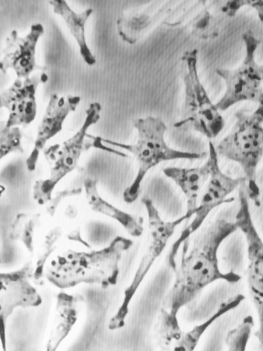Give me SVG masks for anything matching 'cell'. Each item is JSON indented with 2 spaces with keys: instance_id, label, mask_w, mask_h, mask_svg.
<instances>
[{
  "instance_id": "1",
  "label": "cell",
  "mask_w": 263,
  "mask_h": 351,
  "mask_svg": "<svg viewBox=\"0 0 263 351\" xmlns=\"http://www.w3.org/2000/svg\"><path fill=\"white\" fill-rule=\"evenodd\" d=\"M238 228L234 221L218 218L195 239L189 251L183 250L175 270L174 283L162 301L163 308L175 314L192 302L207 286L217 280L238 282L241 277L221 271L218 251L222 243Z\"/></svg>"
},
{
  "instance_id": "2",
  "label": "cell",
  "mask_w": 263,
  "mask_h": 351,
  "mask_svg": "<svg viewBox=\"0 0 263 351\" xmlns=\"http://www.w3.org/2000/svg\"><path fill=\"white\" fill-rule=\"evenodd\" d=\"M134 126L137 130L135 143L124 144L102 138L104 143L130 152L137 162V175L132 184L124 192V199L127 203H132L137 199L146 174L158 164L176 159H199L204 156L202 154L183 152L169 147L164 138L166 125L158 117L149 116L138 119L134 121Z\"/></svg>"
},
{
  "instance_id": "3",
  "label": "cell",
  "mask_w": 263,
  "mask_h": 351,
  "mask_svg": "<svg viewBox=\"0 0 263 351\" xmlns=\"http://www.w3.org/2000/svg\"><path fill=\"white\" fill-rule=\"evenodd\" d=\"M232 131L214 147L220 155L240 165L248 183V196L258 197L257 171L263 154L262 105L253 113L239 111Z\"/></svg>"
},
{
  "instance_id": "4",
  "label": "cell",
  "mask_w": 263,
  "mask_h": 351,
  "mask_svg": "<svg viewBox=\"0 0 263 351\" xmlns=\"http://www.w3.org/2000/svg\"><path fill=\"white\" fill-rule=\"evenodd\" d=\"M148 216V232L146 245L137 269L129 286L124 290L122 304L111 317L108 327L119 330L125 324L130 301L142 281L151 269L154 262L165 250L177 227L184 221L194 215L186 211L184 215L173 221H164L152 201L149 198L141 200Z\"/></svg>"
},
{
  "instance_id": "5",
  "label": "cell",
  "mask_w": 263,
  "mask_h": 351,
  "mask_svg": "<svg viewBox=\"0 0 263 351\" xmlns=\"http://www.w3.org/2000/svg\"><path fill=\"white\" fill-rule=\"evenodd\" d=\"M182 60L186 67L185 98L182 118L174 125L176 128L189 126L208 138H215L223 130L225 121L199 80L197 51L186 52Z\"/></svg>"
},
{
  "instance_id": "6",
  "label": "cell",
  "mask_w": 263,
  "mask_h": 351,
  "mask_svg": "<svg viewBox=\"0 0 263 351\" xmlns=\"http://www.w3.org/2000/svg\"><path fill=\"white\" fill-rule=\"evenodd\" d=\"M243 38L246 51L241 65L234 70L219 69L216 71L226 86L223 96L215 104L219 111L226 110L234 104L246 100L262 104L263 67L255 60V52L260 40L255 38L251 32L243 34Z\"/></svg>"
},
{
  "instance_id": "7",
  "label": "cell",
  "mask_w": 263,
  "mask_h": 351,
  "mask_svg": "<svg viewBox=\"0 0 263 351\" xmlns=\"http://www.w3.org/2000/svg\"><path fill=\"white\" fill-rule=\"evenodd\" d=\"M244 299L241 293L228 298L207 319L186 331L181 328L177 314L161 308L154 327L158 351H194L207 329L221 316L236 308Z\"/></svg>"
},
{
  "instance_id": "8",
  "label": "cell",
  "mask_w": 263,
  "mask_h": 351,
  "mask_svg": "<svg viewBox=\"0 0 263 351\" xmlns=\"http://www.w3.org/2000/svg\"><path fill=\"white\" fill-rule=\"evenodd\" d=\"M101 106L98 102L91 103L85 110V119L79 130L62 143L54 144L44 152L52 170H57L59 179L76 166L83 152L91 147L103 149L109 152L125 157V154L105 146L102 138L88 134V129L100 119Z\"/></svg>"
},
{
  "instance_id": "9",
  "label": "cell",
  "mask_w": 263,
  "mask_h": 351,
  "mask_svg": "<svg viewBox=\"0 0 263 351\" xmlns=\"http://www.w3.org/2000/svg\"><path fill=\"white\" fill-rule=\"evenodd\" d=\"M246 187L245 183L240 186L239 208L234 222L246 239L248 286L261 319L263 298V243L253 222Z\"/></svg>"
},
{
  "instance_id": "10",
  "label": "cell",
  "mask_w": 263,
  "mask_h": 351,
  "mask_svg": "<svg viewBox=\"0 0 263 351\" xmlns=\"http://www.w3.org/2000/svg\"><path fill=\"white\" fill-rule=\"evenodd\" d=\"M42 303L38 291L31 283L27 269L0 272V342L8 351L7 323L18 308L37 307Z\"/></svg>"
},
{
  "instance_id": "11",
  "label": "cell",
  "mask_w": 263,
  "mask_h": 351,
  "mask_svg": "<svg viewBox=\"0 0 263 351\" xmlns=\"http://www.w3.org/2000/svg\"><path fill=\"white\" fill-rule=\"evenodd\" d=\"M209 157L212 162L211 172L198 200L194 218L180 234V237L184 240L202 225L213 209L232 202L234 198H227L228 195L245 182V178H234L221 171L218 155L212 142H209Z\"/></svg>"
},
{
  "instance_id": "12",
  "label": "cell",
  "mask_w": 263,
  "mask_h": 351,
  "mask_svg": "<svg viewBox=\"0 0 263 351\" xmlns=\"http://www.w3.org/2000/svg\"><path fill=\"white\" fill-rule=\"evenodd\" d=\"M48 79L45 71H40L27 78H16L0 93V108L5 109L8 114L5 121L8 127H27L34 121L37 114L36 90Z\"/></svg>"
},
{
  "instance_id": "13",
  "label": "cell",
  "mask_w": 263,
  "mask_h": 351,
  "mask_svg": "<svg viewBox=\"0 0 263 351\" xmlns=\"http://www.w3.org/2000/svg\"><path fill=\"white\" fill-rule=\"evenodd\" d=\"M44 29L40 23L33 24L24 36L12 30L5 39V45L0 59V71L5 73L14 72L17 78L29 77L36 71H45L46 68L39 65L36 60V46Z\"/></svg>"
},
{
  "instance_id": "14",
  "label": "cell",
  "mask_w": 263,
  "mask_h": 351,
  "mask_svg": "<svg viewBox=\"0 0 263 351\" xmlns=\"http://www.w3.org/2000/svg\"><path fill=\"white\" fill-rule=\"evenodd\" d=\"M80 101V97L76 95L59 96L56 93L51 95L27 160L29 165L35 164L46 142L62 130L65 120L70 113L75 111Z\"/></svg>"
},
{
  "instance_id": "15",
  "label": "cell",
  "mask_w": 263,
  "mask_h": 351,
  "mask_svg": "<svg viewBox=\"0 0 263 351\" xmlns=\"http://www.w3.org/2000/svg\"><path fill=\"white\" fill-rule=\"evenodd\" d=\"M83 303L80 295L65 291L57 293L45 351L57 350L77 322Z\"/></svg>"
},
{
  "instance_id": "16",
  "label": "cell",
  "mask_w": 263,
  "mask_h": 351,
  "mask_svg": "<svg viewBox=\"0 0 263 351\" xmlns=\"http://www.w3.org/2000/svg\"><path fill=\"white\" fill-rule=\"evenodd\" d=\"M211 159L195 167H168L163 174L171 179L180 189L186 201V211L195 213L199 197L211 172ZM195 214V213H194Z\"/></svg>"
},
{
  "instance_id": "17",
  "label": "cell",
  "mask_w": 263,
  "mask_h": 351,
  "mask_svg": "<svg viewBox=\"0 0 263 351\" xmlns=\"http://www.w3.org/2000/svg\"><path fill=\"white\" fill-rule=\"evenodd\" d=\"M49 3L52 6L53 12L64 21L78 44L80 54L85 62L89 66L96 64V58L88 47L85 38V25L93 10L87 8L80 13H77L64 0H53Z\"/></svg>"
},
{
  "instance_id": "18",
  "label": "cell",
  "mask_w": 263,
  "mask_h": 351,
  "mask_svg": "<svg viewBox=\"0 0 263 351\" xmlns=\"http://www.w3.org/2000/svg\"><path fill=\"white\" fill-rule=\"evenodd\" d=\"M253 326V318L249 315L236 326L230 329L225 338L227 351H247Z\"/></svg>"
},
{
  "instance_id": "19",
  "label": "cell",
  "mask_w": 263,
  "mask_h": 351,
  "mask_svg": "<svg viewBox=\"0 0 263 351\" xmlns=\"http://www.w3.org/2000/svg\"><path fill=\"white\" fill-rule=\"evenodd\" d=\"M23 132L18 127L9 128L0 120V160L10 154L22 152Z\"/></svg>"
},
{
  "instance_id": "20",
  "label": "cell",
  "mask_w": 263,
  "mask_h": 351,
  "mask_svg": "<svg viewBox=\"0 0 263 351\" xmlns=\"http://www.w3.org/2000/svg\"><path fill=\"white\" fill-rule=\"evenodd\" d=\"M193 32L199 37L207 38L214 37L218 32L214 26L212 16L205 11L193 23Z\"/></svg>"
},
{
  "instance_id": "21",
  "label": "cell",
  "mask_w": 263,
  "mask_h": 351,
  "mask_svg": "<svg viewBox=\"0 0 263 351\" xmlns=\"http://www.w3.org/2000/svg\"><path fill=\"white\" fill-rule=\"evenodd\" d=\"M249 3V1H230L222 7V12L230 16H234L235 13L244 5Z\"/></svg>"
}]
</instances>
